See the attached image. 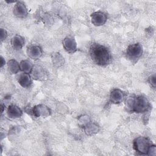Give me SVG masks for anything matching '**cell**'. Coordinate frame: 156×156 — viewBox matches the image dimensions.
Segmentation results:
<instances>
[{
  "mask_svg": "<svg viewBox=\"0 0 156 156\" xmlns=\"http://www.w3.org/2000/svg\"><path fill=\"white\" fill-rule=\"evenodd\" d=\"M89 53L93 62L99 66L107 65L112 60V55L109 49L100 44H92Z\"/></svg>",
  "mask_w": 156,
  "mask_h": 156,
  "instance_id": "6da1fadb",
  "label": "cell"
},
{
  "mask_svg": "<svg viewBox=\"0 0 156 156\" xmlns=\"http://www.w3.org/2000/svg\"><path fill=\"white\" fill-rule=\"evenodd\" d=\"M0 35H1V41H2L3 40H4L7 35V33L5 29H3V28H1V32H0Z\"/></svg>",
  "mask_w": 156,
  "mask_h": 156,
  "instance_id": "44dd1931",
  "label": "cell"
},
{
  "mask_svg": "<svg viewBox=\"0 0 156 156\" xmlns=\"http://www.w3.org/2000/svg\"><path fill=\"white\" fill-rule=\"evenodd\" d=\"M147 155H156V147L154 144L151 146V147L148 151Z\"/></svg>",
  "mask_w": 156,
  "mask_h": 156,
  "instance_id": "ffe728a7",
  "label": "cell"
},
{
  "mask_svg": "<svg viewBox=\"0 0 156 156\" xmlns=\"http://www.w3.org/2000/svg\"><path fill=\"white\" fill-rule=\"evenodd\" d=\"M90 17L91 23L96 26H101L104 25L107 20V14L101 11L93 12L91 13Z\"/></svg>",
  "mask_w": 156,
  "mask_h": 156,
  "instance_id": "5b68a950",
  "label": "cell"
},
{
  "mask_svg": "<svg viewBox=\"0 0 156 156\" xmlns=\"http://www.w3.org/2000/svg\"><path fill=\"white\" fill-rule=\"evenodd\" d=\"M7 67L11 74H17L20 70V63L14 59H11L7 62Z\"/></svg>",
  "mask_w": 156,
  "mask_h": 156,
  "instance_id": "e0dca14e",
  "label": "cell"
},
{
  "mask_svg": "<svg viewBox=\"0 0 156 156\" xmlns=\"http://www.w3.org/2000/svg\"><path fill=\"white\" fill-rule=\"evenodd\" d=\"M7 113V116L10 118H18L21 116L23 112L20 107L15 105L12 104L8 107Z\"/></svg>",
  "mask_w": 156,
  "mask_h": 156,
  "instance_id": "4fadbf2b",
  "label": "cell"
},
{
  "mask_svg": "<svg viewBox=\"0 0 156 156\" xmlns=\"http://www.w3.org/2000/svg\"><path fill=\"white\" fill-rule=\"evenodd\" d=\"M43 51L41 48L38 45H30L27 49L28 56L32 59H38L42 55Z\"/></svg>",
  "mask_w": 156,
  "mask_h": 156,
  "instance_id": "8fae6325",
  "label": "cell"
},
{
  "mask_svg": "<svg viewBox=\"0 0 156 156\" xmlns=\"http://www.w3.org/2000/svg\"><path fill=\"white\" fill-rule=\"evenodd\" d=\"M16 79L19 84L24 88H27L32 84V79L29 73L23 72L18 73L16 76Z\"/></svg>",
  "mask_w": 156,
  "mask_h": 156,
  "instance_id": "30bf717a",
  "label": "cell"
},
{
  "mask_svg": "<svg viewBox=\"0 0 156 156\" xmlns=\"http://www.w3.org/2000/svg\"><path fill=\"white\" fill-rule=\"evenodd\" d=\"M63 46L69 53H73L77 50V43L73 37H66L63 39Z\"/></svg>",
  "mask_w": 156,
  "mask_h": 156,
  "instance_id": "52a82bcc",
  "label": "cell"
},
{
  "mask_svg": "<svg viewBox=\"0 0 156 156\" xmlns=\"http://www.w3.org/2000/svg\"><path fill=\"white\" fill-rule=\"evenodd\" d=\"M83 129L86 134L88 135H91L93 134H94L99 131V127L98 126L95 124L93 123L91 121L88 122L87 124H85L83 127Z\"/></svg>",
  "mask_w": 156,
  "mask_h": 156,
  "instance_id": "9a60e30c",
  "label": "cell"
},
{
  "mask_svg": "<svg viewBox=\"0 0 156 156\" xmlns=\"http://www.w3.org/2000/svg\"><path fill=\"white\" fill-rule=\"evenodd\" d=\"M143 54V47L140 43L130 44L126 50V55L131 60L138 59Z\"/></svg>",
  "mask_w": 156,
  "mask_h": 156,
  "instance_id": "277c9868",
  "label": "cell"
},
{
  "mask_svg": "<svg viewBox=\"0 0 156 156\" xmlns=\"http://www.w3.org/2000/svg\"><path fill=\"white\" fill-rule=\"evenodd\" d=\"M152 141L147 137L139 136L133 141V149L141 155H147L148 151L152 145Z\"/></svg>",
  "mask_w": 156,
  "mask_h": 156,
  "instance_id": "3957f363",
  "label": "cell"
},
{
  "mask_svg": "<svg viewBox=\"0 0 156 156\" xmlns=\"http://www.w3.org/2000/svg\"><path fill=\"white\" fill-rule=\"evenodd\" d=\"M30 73L32 74V77L37 80H44L47 76L44 69L39 65L34 66Z\"/></svg>",
  "mask_w": 156,
  "mask_h": 156,
  "instance_id": "7c38bea8",
  "label": "cell"
},
{
  "mask_svg": "<svg viewBox=\"0 0 156 156\" xmlns=\"http://www.w3.org/2000/svg\"><path fill=\"white\" fill-rule=\"evenodd\" d=\"M148 82L149 83L151 84V85L155 88V85H156V81H155V74H153L151 75V76H149V79H148Z\"/></svg>",
  "mask_w": 156,
  "mask_h": 156,
  "instance_id": "d6986e66",
  "label": "cell"
},
{
  "mask_svg": "<svg viewBox=\"0 0 156 156\" xmlns=\"http://www.w3.org/2000/svg\"><path fill=\"white\" fill-rule=\"evenodd\" d=\"M1 113H2L3 112H4V109H5V105L2 104L1 105Z\"/></svg>",
  "mask_w": 156,
  "mask_h": 156,
  "instance_id": "603a6c76",
  "label": "cell"
},
{
  "mask_svg": "<svg viewBox=\"0 0 156 156\" xmlns=\"http://www.w3.org/2000/svg\"><path fill=\"white\" fill-rule=\"evenodd\" d=\"M32 113L35 117L46 118L51 115V110L47 106L40 104L35 105L32 108Z\"/></svg>",
  "mask_w": 156,
  "mask_h": 156,
  "instance_id": "8992f818",
  "label": "cell"
},
{
  "mask_svg": "<svg viewBox=\"0 0 156 156\" xmlns=\"http://www.w3.org/2000/svg\"><path fill=\"white\" fill-rule=\"evenodd\" d=\"M5 63V60L4 59V58L1 56V68H2Z\"/></svg>",
  "mask_w": 156,
  "mask_h": 156,
  "instance_id": "7402d4cb",
  "label": "cell"
},
{
  "mask_svg": "<svg viewBox=\"0 0 156 156\" xmlns=\"http://www.w3.org/2000/svg\"><path fill=\"white\" fill-rule=\"evenodd\" d=\"M24 39L23 37L19 35H15L11 40V44L13 48L15 50L21 49L24 45Z\"/></svg>",
  "mask_w": 156,
  "mask_h": 156,
  "instance_id": "5bb4252c",
  "label": "cell"
},
{
  "mask_svg": "<svg viewBox=\"0 0 156 156\" xmlns=\"http://www.w3.org/2000/svg\"><path fill=\"white\" fill-rule=\"evenodd\" d=\"M125 105L129 111L137 113L146 112L150 107L147 99L143 96L128 97L125 101Z\"/></svg>",
  "mask_w": 156,
  "mask_h": 156,
  "instance_id": "7a4b0ae2",
  "label": "cell"
},
{
  "mask_svg": "<svg viewBox=\"0 0 156 156\" xmlns=\"http://www.w3.org/2000/svg\"><path fill=\"white\" fill-rule=\"evenodd\" d=\"M13 12L15 16L19 18H24L28 14L27 9L25 4L21 2H16L14 5Z\"/></svg>",
  "mask_w": 156,
  "mask_h": 156,
  "instance_id": "9c48e42d",
  "label": "cell"
},
{
  "mask_svg": "<svg viewBox=\"0 0 156 156\" xmlns=\"http://www.w3.org/2000/svg\"><path fill=\"white\" fill-rule=\"evenodd\" d=\"M51 59H52L53 65L57 67L61 66L64 64V62H65L64 57L60 53H58V52L53 54L52 55Z\"/></svg>",
  "mask_w": 156,
  "mask_h": 156,
  "instance_id": "ac0fdd59",
  "label": "cell"
},
{
  "mask_svg": "<svg viewBox=\"0 0 156 156\" xmlns=\"http://www.w3.org/2000/svg\"><path fill=\"white\" fill-rule=\"evenodd\" d=\"M20 70L26 73H30L33 68L34 65L31 62L28 60H21L20 63Z\"/></svg>",
  "mask_w": 156,
  "mask_h": 156,
  "instance_id": "2e32d148",
  "label": "cell"
},
{
  "mask_svg": "<svg viewBox=\"0 0 156 156\" xmlns=\"http://www.w3.org/2000/svg\"><path fill=\"white\" fill-rule=\"evenodd\" d=\"M124 96H125V93L121 90L118 88H115V89H113L110 93V101L113 104H118L122 102Z\"/></svg>",
  "mask_w": 156,
  "mask_h": 156,
  "instance_id": "ba28073f",
  "label": "cell"
}]
</instances>
